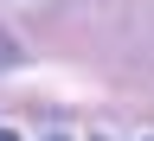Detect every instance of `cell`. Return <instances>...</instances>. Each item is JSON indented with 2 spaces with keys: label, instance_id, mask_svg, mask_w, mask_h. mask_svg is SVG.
<instances>
[{
  "label": "cell",
  "instance_id": "1",
  "mask_svg": "<svg viewBox=\"0 0 154 141\" xmlns=\"http://www.w3.org/2000/svg\"><path fill=\"white\" fill-rule=\"evenodd\" d=\"M7 58H13V38H0V64H7Z\"/></svg>",
  "mask_w": 154,
  "mask_h": 141
},
{
  "label": "cell",
  "instance_id": "2",
  "mask_svg": "<svg viewBox=\"0 0 154 141\" xmlns=\"http://www.w3.org/2000/svg\"><path fill=\"white\" fill-rule=\"evenodd\" d=\"M0 141H19V135H13V128H0Z\"/></svg>",
  "mask_w": 154,
  "mask_h": 141
}]
</instances>
